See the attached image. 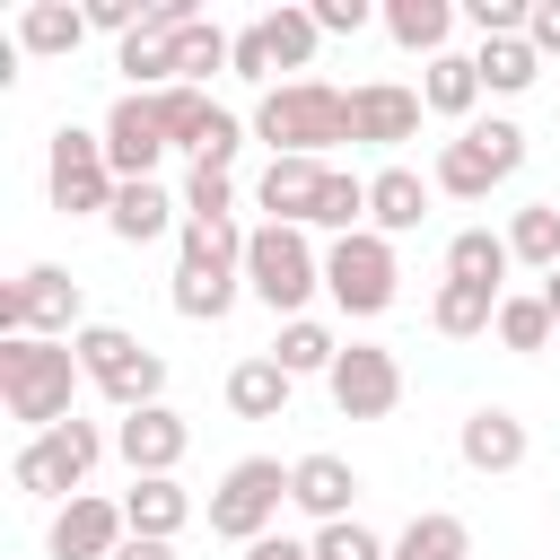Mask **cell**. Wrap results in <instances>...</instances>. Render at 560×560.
<instances>
[{
	"label": "cell",
	"instance_id": "29",
	"mask_svg": "<svg viewBox=\"0 0 560 560\" xmlns=\"http://www.w3.org/2000/svg\"><path fill=\"white\" fill-rule=\"evenodd\" d=\"M472 70H481V96H525V88L542 79V52H534L525 35H490V44L472 52Z\"/></svg>",
	"mask_w": 560,
	"mask_h": 560
},
{
	"label": "cell",
	"instance_id": "19",
	"mask_svg": "<svg viewBox=\"0 0 560 560\" xmlns=\"http://www.w3.org/2000/svg\"><path fill=\"white\" fill-rule=\"evenodd\" d=\"M429 192H438V184H429L420 166H376V175H368V228H376V236H411V228L429 219Z\"/></svg>",
	"mask_w": 560,
	"mask_h": 560
},
{
	"label": "cell",
	"instance_id": "6",
	"mask_svg": "<svg viewBox=\"0 0 560 560\" xmlns=\"http://www.w3.org/2000/svg\"><path fill=\"white\" fill-rule=\"evenodd\" d=\"M105 446H114V438H105L96 420H61V429H44V438H26V446L9 455V481H18L26 499H52V508H61V499H79V481L105 464Z\"/></svg>",
	"mask_w": 560,
	"mask_h": 560
},
{
	"label": "cell",
	"instance_id": "4",
	"mask_svg": "<svg viewBox=\"0 0 560 560\" xmlns=\"http://www.w3.org/2000/svg\"><path fill=\"white\" fill-rule=\"evenodd\" d=\"M245 289H254L280 324H298V315H306V298L324 289V254L306 245V228L262 219V228H254V245H245Z\"/></svg>",
	"mask_w": 560,
	"mask_h": 560
},
{
	"label": "cell",
	"instance_id": "28",
	"mask_svg": "<svg viewBox=\"0 0 560 560\" xmlns=\"http://www.w3.org/2000/svg\"><path fill=\"white\" fill-rule=\"evenodd\" d=\"M385 560H472V525L464 516H446V508H420L402 534H394V551Z\"/></svg>",
	"mask_w": 560,
	"mask_h": 560
},
{
	"label": "cell",
	"instance_id": "7",
	"mask_svg": "<svg viewBox=\"0 0 560 560\" xmlns=\"http://www.w3.org/2000/svg\"><path fill=\"white\" fill-rule=\"evenodd\" d=\"M44 192H52L61 219H105L114 192H122V175H114V158H105V131L61 122L52 149H44Z\"/></svg>",
	"mask_w": 560,
	"mask_h": 560
},
{
	"label": "cell",
	"instance_id": "9",
	"mask_svg": "<svg viewBox=\"0 0 560 560\" xmlns=\"http://www.w3.org/2000/svg\"><path fill=\"white\" fill-rule=\"evenodd\" d=\"M280 508H289V464L280 455H236L210 490V534L219 542H262L280 525Z\"/></svg>",
	"mask_w": 560,
	"mask_h": 560
},
{
	"label": "cell",
	"instance_id": "2",
	"mask_svg": "<svg viewBox=\"0 0 560 560\" xmlns=\"http://www.w3.org/2000/svg\"><path fill=\"white\" fill-rule=\"evenodd\" d=\"M254 140H271V158H324L350 140V96L324 79H280L254 105Z\"/></svg>",
	"mask_w": 560,
	"mask_h": 560
},
{
	"label": "cell",
	"instance_id": "12",
	"mask_svg": "<svg viewBox=\"0 0 560 560\" xmlns=\"http://www.w3.org/2000/svg\"><path fill=\"white\" fill-rule=\"evenodd\" d=\"M122 542H131L122 499H96V490L61 499V508H52V525H44V551H52V560H114Z\"/></svg>",
	"mask_w": 560,
	"mask_h": 560
},
{
	"label": "cell",
	"instance_id": "3",
	"mask_svg": "<svg viewBox=\"0 0 560 560\" xmlns=\"http://www.w3.org/2000/svg\"><path fill=\"white\" fill-rule=\"evenodd\" d=\"M70 350H79V376H88L114 411H149V402H166V359H158L140 332H122V324H88Z\"/></svg>",
	"mask_w": 560,
	"mask_h": 560
},
{
	"label": "cell",
	"instance_id": "43",
	"mask_svg": "<svg viewBox=\"0 0 560 560\" xmlns=\"http://www.w3.org/2000/svg\"><path fill=\"white\" fill-rule=\"evenodd\" d=\"M245 560H315V542H289V534H262V542H245Z\"/></svg>",
	"mask_w": 560,
	"mask_h": 560
},
{
	"label": "cell",
	"instance_id": "8",
	"mask_svg": "<svg viewBox=\"0 0 560 560\" xmlns=\"http://www.w3.org/2000/svg\"><path fill=\"white\" fill-rule=\"evenodd\" d=\"M44 332V341H79L88 332V298L61 262H26L18 280H0V341Z\"/></svg>",
	"mask_w": 560,
	"mask_h": 560
},
{
	"label": "cell",
	"instance_id": "18",
	"mask_svg": "<svg viewBox=\"0 0 560 560\" xmlns=\"http://www.w3.org/2000/svg\"><path fill=\"white\" fill-rule=\"evenodd\" d=\"M122 525H131L140 542H175V534L192 525V490H184L175 472H140V481L122 490Z\"/></svg>",
	"mask_w": 560,
	"mask_h": 560
},
{
	"label": "cell",
	"instance_id": "39",
	"mask_svg": "<svg viewBox=\"0 0 560 560\" xmlns=\"http://www.w3.org/2000/svg\"><path fill=\"white\" fill-rule=\"evenodd\" d=\"M525 18H534V0H464V26L490 44V35H525Z\"/></svg>",
	"mask_w": 560,
	"mask_h": 560
},
{
	"label": "cell",
	"instance_id": "14",
	"mask_svg": "<svg viewBox=\"0 0 560 560\" xmlns=\"http://www.w3.org/2000/svg\"><path fill=\"white\" fill-rule=\"evenodd\" d=\"M420 88H402V79H368V88H350V140H368V149H402V140H420Z\"/></svg>",
	"mask_w": 560,
	"mask_h": 560
},
{
	"label": "cell",
	"instance_id": "45",
	"mask_svg": "<svg viewBox=\"0 0 560 560\" xmlns=\"http://www.w3.org/2000/svg\"><path fill=\"white\" fill-rule=\"evenodd\" d=\"M542 306H551V324H560V271H542Z\"/></svg>",
	"mask_w": 560,
	"mask_h": 560
},
{
	"label": "cell",
	"instance_id": "44",
	"mask_svg": "<svg viewBox=\"0 0 560 560\" xmlns=\"http://www.w3.org/2000/svg\"><path fill=\"white\" fill-rule=\"evenodd\" d=\"M114 560H175V542H140V534H131V542H122Z\"/></svg>",
	"mask_w": 560,
	"mask_h": 560
},
{
	"label": "cell",
	"instance_id": "38",
	"mask_svg": "<svg viewBox=\"0 0 560 560\" xmlns=\"http://www.w3.org/2000/svg\"><path fill=\"white\" fill-rule=\"evenodd\" d=\"M394 542H376L359 516H341V525H315V560H385Z\"/></svg>",
	"mask_w": 560,
	"mask_h": 560
},
{
	"label": "cell",
	"instance_id": "1",
	"mask_svg": "<svg viewBox=\"0 0 560 560\" xmlns=\"http://www.w3.org/2000/svg\"><path fill=\"white\" fill-rule=\"evenodd\" d=\"M70 394H79V350H70V341H44V332L0 341V402H9V420H18L26 438L79 420Z\"/></svg>",
	"mask_w": 560,
	"mask_h": 560
},
{
	"label": "cell",
	"instance_id": "10",
	"mask_svg": "<svg viewBox=\"0 0 560 560\" xmlns=\"http://www.w3.org/2000/svg\"><path fill=\"white\" fill-rule=\"evenodd\" d=\"M525 166V131L508 122V114H490V122H464L446 149H438V166H429V184L438 192H455V201H481L490 184H508Z\"/></svg>",
	"mask_w": 560,
	"mask_h": 560
},
{
	"label": "cell",
	"instance_id": "37",
	"mask_svg": "<svg viewBox=\"0 0 560 560\" xmlns=\"http://www.w3.org/2000/svg\"><path fill=\"white\" fill-rule=\"evenodd\" d=\"M184 219H236V175L228 166H184Z\"/></svg>",
	"mask_w": 560,
	"mask_h": 560
},
{
	"label": "cell",
	"instance_id": "17",
	"mask_svg": "<svg viewBox=\"0 0 560 560\" xmlns=\"http://www.w3.org/2000/svg\"><path fill=\"white\" fill-rule=\"evenodd\" d=\"M289 508H298V516H315V525H341V516L359 508V472H350L341 455H324V446H315V455H298V464H289Z\"/></svg>",
	"mask_w": 560,
	"mask_h": 560
},
{
	"label": "cell",
	"instance_id": "5",
	"mask_svg": "<svg viewBox=\"0 0 560 560\" xmlns=\"http://www.w3.org/2000/svg\"><path fill=\"white\" fill-rule=\"evenodd\" d=\"M324 298H332L350 324H376V315L402 298L394 236H376V228H359V236H332V245H324Z\"/></svg>",
	"mask_w": 560,
	"mask_h": 560
},
{
	"label": "cell",
	"instance_id": "23",
	"mask_svg": "<svg viewBox=\"0 0 560 560\" xmlns=\"http://www.w3.org/2000/svg\"><path fill=\"white\" fill-rule=\"evenodd\" d=\"M79 44H88V9H70V0H26V9H18V52L70 61Z\"/></svg>",
	"mask_w": 560,
	"mask_h": 560
},
{
	"label": "cell",
	"instance_id": "31",
	"mask_svg": "<svg viewBox=\"0 0 560 560\" xmlns=\"http://www.w3.org/2000/svg\"><path fill=\"white\" fill-rule=\"evenodd\" d=\"M490 332H499V350H516V359H534V350H542V341H551L560 324H551V306H542V289H508V298H499V324H490Z\"/></svg>",
	"mask_w": 560,
	"mask_h": 560
},
{
	"label": "cell",
	"instance_id": "13",
	"mask_svg": "<svg viewBox=\"0 0 560 560\" xmlns=\"http://www.w3.org/2000/svg\"><path fill=\"white\" fill-rule=\"evenodd\" d=\"M175 140H166V122H158V96H114V114H105V158H114V175L122 184H149L158 175V158H166Z\"/></svg>",
	"mask_w": 560,
	"mask_h": 560
},
{
	"label": "cell",
	"instance_id": "21",
	"mask_svg": "<svg viewBox=\"0 0 560 560\" xmlns=\"http://www.w3.org/2000/svg\"><path fill=\"white\" fill-rule=\"evenodd\" d=\"M105 228H114L122 245H158V236H175V228H184V201H175V192L149 175V184H122V192H114Z\"/></svg>",
	"mask_w": 560,
	"mask_h": 560
},
{
	"label": "cell",
	"instance_id": "26",
	"mask_svg": "<svg viewBox=\"0 0 560 560\" xmlns=\"http://www.w3.org/2000/svg\"><path fill=\"white\" fill-rule=\"evenodd\" d=\"M455 0H385V35L402 44V52H420V61H438L446 52V35H455Z\"/></svg>",
	"mask_w": 560,
	"mask_h": 560
},
{
	"label": "cell",
	"instance_id": "33",
	"mask_svg": "<svg viewBox=\"0 0 560 560\" xmlns=\"http://www.w3.org/2000/svg\"><path fill=\"white\" fill-rule=\"evenodd\" d=\"M175 70H184V88H210V70H236V35L210 26V18H192L175 35Z\"/></svg>",
	"mask_w": 560,
	"mask_h": 560
},
{
	"label": "cell",
	"instance_id": "42",
	"mask_svg": "<svg viewBox=\"0 0 560 560\" xmlns=\"http://www.w3.org/2000/svg\"><path fill=\"white\" fill-rule=\"evenodd\" d=\"M525 44H534L542 61H560V0H534V18H525Z\"/></svg>",
	"mask_w": 560,
	"mask_h": 560
},
{
	"label": "cell",
	"instance_id": "15",
	"mask_svg": "<svg viewBox=\"0 0 560 560\" xmlns=\"http://www.w3.org/2000/svg\"><path fill=\"white\" fill-rule=\"evenodd\" d=\"M184 446H192V429H184V411H166V402H149V411H122V420H114V455L131 464V481H140V472H175V464H184Z\"/></svg>",
	"mask_w": 560,
	"mask_h": 560
},
{
	"label": "cell",
	"instance_id": "22",
	"mask_svg": "<svg viewBox=\"0 0 560 560\" xmlns=\"http://www.w3.org/2000/svg\"><path fill=\"white\" fill-rule=\"evenodd\" d=\"M289 394H298V376H289L271 350H254V359L228 368V411H236V420H280Z\"/></svg>",
	"mask_w": 560,
	"mask_h": 560
},
{
	"label": "cell",
	"instance_id": "35",
	"mask_svg": "<svg viewBox=\"0 0 560 560\" xmlns=\"http://www.w3.org/2000/svg\"><path fill=\"white\" fill-rule=\"evenodd\" d=\"M271 359H280L289 376H332V359H341V341H332V324H315V315H298V324H280V341H271Z\"/></svg>",
	"mask_w": 560,
	"mask_h": 560
},
{
	"label": "cell",
	"instance_id": "30",
	"mask_svg": "<svg viewBox=\"0 0 560 560\" xmlns=\"http://www.w3.org/2000/svg\"><path fill=\"white\" fill-rule=\"evenodd\" d=\"M429 324H438L446 341H472V332H490V324H499V289H472V280H438V298H429Z\"/></svg>",
	"mask_w": 560,
	"mask_h": 560
},
{
	"label": "cell",
	"instance_id": "11",
	"mask_svg": "<svg viewBox=\"0 0 560 560\" xmlns=\"http://www.w3.org/2000/svg\"><path fill=\"white\" fill-rule=\"evenodd\" d=\"M324 394H332V411H341V420H385V411L402 402V359H394L385 341H341V359H332Z\"/></svg>",
	"mask_w": 560,
	"mask_h": 560
},
{
	"label": "cell",
	"instance_id": "40",
	"mask_svg": "<svg viewBox=\"0 0 560 560\" xmlns=\"http://www.w3.org/2000/svg\"><path fill=\"white\" fill-rule=\"evenodd\" d=\"M228 79H245V88L271 96V44H262V26H236V70Z\"/></svg>",
	"mask_w": 560,
	"mask_h": 560
},
{
	"label": "cell",
	"instance_id": "36",
	"mask_svg": "<svg viewBox=\"0 0 560 560\" xmlns=\"http://www.w3.org/2000/svg\"><path fill=\"white\" fill-rule=\"evenodd\" d=\"M254 26H262V44H271V70H306L315 44H324L306 9H271V18H254Z\"/></svg>",
	"mask_w": 560,
	"mask_h": 560
},
{
	"label": "cell",
	"instance_id": "16",
	"mask_svg": "<svg viewBox=\"0 0 560 560\" xmlns=\"http://www.w3.org/2000/svg\"><path fill=\"white\" fill-rule=\"evenodd\" d=\"M525 420L508 411V402H481V411H464V429H455V455H464V472H516L525 464Z\"/></svg>",
	"mask_w": 560,
	"mask_h": 560
},
{
	"label": "cell",
	"instance_id": "25",
	"mask_svg": "<svg viewBox=\"0 0 560 560\" xmlns=\"http://www.w3.org/2000/svg\"><path fill=\"white\" fill-rule=\"evenodd\" d=\"M508 271H516L508 228H464V236H446V280H472V289H499V298H508Z\"/></svg>",
	"mask_w": 560,
	"mask_h": 560
},
{
	"label": "cell",
	"instance_id": "34",
	"mask_svg": "<svg viewBox=\"0 0 560 560\" xmlns=\"http://www.w3.org/2000/svg\"><path fill=\"white\" fill-rule=\"evenodd\" d=\"M236 289H245V271H175V315L184 324H219L228 306H236Z\"/></svg>",
	"mask_w": 560,
	"mask_h": 560
},
{
	"label": "cell",
	"instance_id": "27",
	"mask_svg": "<svg viewBox=\"0 0 560 560\" xmlns=\"http://www.w3.org/2000/svg\"><path fill=\"white\" fill-rule=\"evenodd\" d=\"M420 105L446 114V122H472V105H481V70H472V52H438V61L420 70Z\"/></svg>",
	"mask_w": 560,
	"mask_h": 560
},
{
	"label": "cell",
	"instance_id": "41",
	"mask_svg": "<svg viewBox=\"0 0 560 560\" xmlns=\"http://www.w3.org/2000/svg\"><path fill=\"white\" fill-rule=\"evenodd\" d=\"M306 18H315V35H359V26L376 18V9H368V0H315Z\"/></svg>",
	"mask_w": 560,
	"mask_h": 560
},
{
	"label": "cell",
	"instance_id": "24",
	"mask_svg": "<svg viewBox=\"0 0 560 560\" xmlns=\"http://www.w3.org/2000/svg\"><path fill=\"white\" fill-rule=\"evenodd\" d=\"M245 245H254V228H236V219H184L175 271H245Z\"/></svg>",
	"mask_w": 560,
	"mask_h": 560
},
{
	"label": "cell",
	"instance_id": "32",
	"mask_svg": "<svg viewBox=\"0 0 560 560\" xmlns=\"http://www.w3.org/2000/svg\"><path fill=\"white\" fill-rule=\"evenodd\" d=\"M508 254H516L525 271H560V201H525V210L508 219Z\"/></svg>",
	"mask_w": 560,
	"mask_h": 560
},
{
	"label": "cell",
	"instance_id": "20",
	"mask_svg": "<svg viewBox=\"0 0 560 560\" xmlns=\"http://www.w3.org/2000/svg\"><path fill=\"white\" fill-rule=\"evenodd\" d=\"M324 175H332L324 158H271V166H262V184H254V201H262L280 228H306V219H315V192H324Z\"/></svg>",
	"mask_w": 560,
	"mask_h": 560
}]
</instances>
